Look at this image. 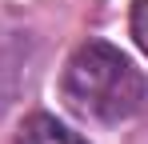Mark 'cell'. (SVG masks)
I'll list each match as a JSON object with an SVG mask.
<instances>
[{
  "label": "cell",
  "instance_id": "1",
  "mask_svg": "<svg viewBox=\"0 0 148 144\" xmlns=\"http://www.w3.org/2000/svg\"><path fill=\"white\" fill-rule=\"evenodd\" d=\"M60 96L76 116L96 124H120L144 100V76L120 48L88 40L68 56L60 76Z\"/></svg>",
  "mask_w": 148,
  "mask_h": 144
},
{
  "label": "cell",
  "instance_id": "2",
  "mask_svg": "<svg viewBox=\"0 0 148 144\" xmlns=\"http://www.w3.org/2000/svg\"><path fill=\"white\" fill-rule=\"evenodd\" d=\"M16 144H84L68 124H60L48 112H32V116L20 120L16 128Z\"/></svg>",
  "mask_w": 148,
  "mask_h": 144
},
{
  "label": "cell",
  "instance_id": "3",
  "mask_svg": "<svg viewBox=\"0 0 148 144\" xmlns=\"http://www.w3.org/2000/svg\"><path fill=\"white\" fill-rule=\"evenodd\" d=\"M132 36H136V44L148 52V0H136V4H132Z\"/></svg>",
  "mask_w": 148,
  "mask_h": 144
},
{
  "label": "cell",
  "instance_id": "4",
  "mask_svg": "<svg viewBox=\"0 0 148 144\" xmlns=\"http://www.w3.org/2000/svg\"><path fill=\"white\" fill-rule=\"evenodd\" d=\"M144 92H148V84H144Z\"/></svg>",
  "mask_w": 148,
  "mask_h": 144
}]
</instances>
